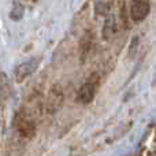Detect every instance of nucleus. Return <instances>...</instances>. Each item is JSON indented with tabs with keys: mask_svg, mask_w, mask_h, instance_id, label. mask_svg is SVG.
Returning a JSON list of instances; mask_svg holds the SVG:
<instances>
[{
	"mask_svg": "<svg viewBox=\"0 0 156 156\" xmlns=\"http://www.w3.org/2000/svg\"><path fill=\"white\" fill-rule=\"evenodd\" d=\"M90 48H92V37L90 34H86L85 37H83V41H82V59L88 55V52H90Z\"/></svg>",
	"mask_w": 156,
	"mask_h": 156,
	"instance_id": "nucleus-7",
	"label": "nucleus"
},
{
	"mask_svg": "<svg viewBox=\"0 0 156 156\" xmlns=\"http://www.w3.org/2000/svg\"><path fill=\"white\" fill-rule=\"evenodd\" d=\"M151 5L147 0H132L130 3V18L134 22H141L148 16Z\"/></svg>",
	"mask_w": 156,
	"mask_h": 156,
	"instance_id": "nucleus-3",
	"label": "nucleus"
},
{
	"mask_svg": "<svg viewBox=\"0 0 156 156\" xmlns=\"http://www.w3.org/2000/svg\"><path fill=\"white\" fill-rule=\"evenodd\" d=\"M38 67V59H30L27 62L19 65L18 67L15 69V80L16 82H22L25 81L27 77H30Z\"/></svg>",
	"mask_w": 156,
	"mask_h": 156,
	"instance_id": "nucleus-4",
	"label": "nucleus"
},
{
	"mask_svg": "<svg viewBox=\"0 0 156 156\" xmlns=\"http://www.w3.org/2000/svg\"><path fill=\"white\" fill-rule=\"evenodd\" d=\"M115 33H116L115 16L108 15L104 22V26H103V38H104V40H111V38L115 36Z\"/></svg>",
	"mask_w": 156,
	"mask_h": 156,
	"instance_id": "nucleus-5",
	"label": "nucleus"
},
{
	"mask_svg": "<svg viewBox=\"0 0 156 156\" xmlns=\"http://www.w3.org/2000/svg\"><path fill=\"white\" fill-rule=\"evenodd\" d=\"M101 2H105V3H110V4H111V2H112V0H101Z\"/></svg>",
	"mask_w": 156,
	"mask_h": 156,
	"instance_id": "nucleus-8",
	"label": "nucleus"
},
{
	"mask_svg": "<svg viewBox=\"0 0 156 156\" xmlns=\"http://www.w3.org/2000/svg\"><path fill=\"white\" fill-rule=\"evenodd\" d=\"M15 126L18 129V132L21 133L23 137H32L34 134V130H36V125L34 122L32 121L27 114H25L23 111H21L19 114H16V118H15Z\"/></svg>",
	"mask_w": 156,
	"mask_h": 156,
	"instance_id": "nucleus-2",
	"label": "nucleus"
},
{
	"mask_svg": "<svg viewBox=\"0 0 156 156\" xmlns=\"http://www.w3.org/2000/svg\"><path fill=\"white\" fill-rule=\"evenodd\" d=\"M99 83H100L99 76L97 74H92L86 80V82L80 88V90H78V94H77L78 101L82 103V104L90 103L94 99V96H96V90L99 88Z\"/></svg>",
	"mask_w": 156,
	"mask_h": 156,
	"instance_id": "nucleus-1",
	"label": "nucleus"
},
{
	"mask_svg": "<svg viewBox=\"0 0 156 156\" xmlns=\"http://www.w3.org/2000/svg\"><path fill=\"white\" fill-rule=\"evenodd\" d=\"M8 90H10V85H8L7 77L3 73H0V94L2 96H8Z\"/></svg>",
	"mask_w": 156,
	"mask_h": 156,
	"instance_id": "nucleus-6",
	"label": "nucleus"
}]
</instances>
